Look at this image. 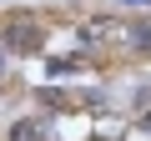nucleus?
<instances>
[{
  "label": "nucleus",
  "mask_w": 151,
  "mask_h": 141,
  "mask_svg": "<svg viewBox=\"0 0 151 141\" xmlns=\"http://www.w3.org/2000/svg\"><path fill=\"white\" fill-rule=\"evenodd\" d=\"M126 5H151V0H126Z\"/></svg>",
  "instance_id": "nucleus-6"
},
{
  "label": "nucleus",
  "mask_w": 151,
  "mask_h": 141,
  "mask_svg": "<svg viewBox=\"0 0 151 141\" xmlns=\"http://www.w3.org/2000/svg\"><path fill=\"white\" fill-rule=\"evenodd\" d=\"M76 35H81L86 45H101V40H121V20H106V15H96V20H86V25L76 30Z\"/></svg>",
  "instance_id": "nucleus-2"
},
{
  "label": "nucleus",
  "mask_w": 151,
  "mask_h": 141,
  "mask_svg": "<svg viewBox=\"0 0 151 141\" xmlns=\"http://www.w3.org/2000/svg\"><path fill=\"white\" fill-rule=\"evenodd\" d=\"M121 40L136 45V50H151V20H126L121 25Z\"/></svg>",
  "instance_id": "nucleus-4"
},
{
  "label": "nucleus",
  "mask_w": 151,
  "mask_h": 141,
  "mask_svg": "<svg viewBox=\"0 0 151 141\" xmlns=\"http://www.w3.org/2000/svg\"><path fill=\"white\" fill-rule=\"evenodd\" d=\"M45 45V20L35 15H10L0 25V50H40Z\"/></svg>",
  "instance_id": "nucleus-1"
},
{
  "label": "nucleus",
  "mask_w": 151,
  "mask_h": 141,
  "mask_svg": "<svg viewBox=\"0 0 151 141\" xmlns=\"http://www.w3.org/2000/svg\"><path fill=\"white\" fill-rule=\"evenodd\" d=\"M5 55H10V50H0V76H5V65H10V60H5Z\"/></svg>",
  "instance_id": "nucleus-5"
},
{
  "label": "nucleus",
  "mask_w": 151,
  "mask_h": 141,
  "mask_svg": "<svg viewBox=\"0 0 151 141\" xmlns=\"http://www.w3.org/2000/svg\"><path fill=\"white\" fill-rule=\"evenodd\" d=\"M10 141H50V131H45V121H40V116H25V121H15V126H10Z\"/></svg>",
  "instance_id": "nucleus-3"
}]
</instances>
